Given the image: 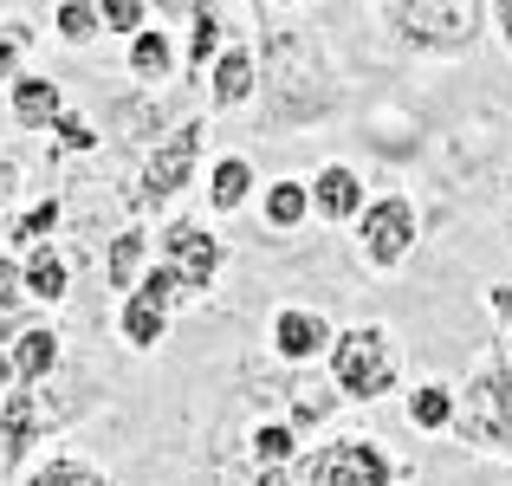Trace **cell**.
Wrapping results in <instances>:
<instances>
[{
  "instance_id": "cell-20",
  "label": "cell",
  "mask_w": 512,
  "mask_h": 486,
  "mask_svg": "<svg viewBox=\"0 0 512 486\" xmlns=\"http://www.w3.org/2000/svg\"><path fill=\"white\" fill-rule=\"evenodd\" d=\"M111 124H117V137L137 143V150H156V143L169 137V130H163V104H156V98H124V104H111Z\"/></svg>"
},
{
  "instance_id": "cell-4",
  "label": "cell",
  "mask_w": 512,
  "mask_h": 486,
  "mask_svg": "<svg viewBox=\"0 0 512 486\" xmlns=\"http://www.w3.org/2000/svg\"><path fill=\"white\" fill-rule=\"evenodd\" d=\"M389 26L415 52H467L480 39V0H383Z\"/></svg>"
},
{
  "instance_id": "cell-32",
  "label": "cell",
  "mask_w": 512,
  "mask_h": 486,
  "mask_svg": "<svg viewBox=\"0 0 512 486\" xmlns=\"http://www.w3.org/2000/svg\"><path fill=\"white\" fill-rule=\"evenodd\" d=\"M137 292H143V299H156V305H175V299H182L188 286H182V273H175L169 260H156L150 273H143V286H137Z\"/></svg>"
},
{
  "instance_id": "cell-39",
  "label": "cell",
  "mask_w": 512,
  "mask_h": 486,
  "mask_svg": "<svg viewBox=\"0 0 512 486\" xmlns=\"http://www.w3.org/2000/svg\"><path fill=\"white\" fill-rule=\"evenodd\" d=\"M493 20H500V39H506V52H512V0H500V7H493Z\"/></svg>"
},
{
  "instance_id": "cell-9",
  "label": "cell",
  "mask_w": 512,
  "mask_h": 486,
  "mask_svg": "<svg viewBox=\"0 0 512 486\" xmlns=\"http://www.w3.org/2000/svg\"><path fill=\"white\" fill-rule=\"evenodd\" d=\"M163 260L182 273L188 292H201V286H214V279H221L227 247H221V234H208L201 221H169L163 227Z\"/></svg>"
},
{
  "instance_id": "cell-5",
  "label": "cell",
  "mask_w": 512,
  "mask_h": 486,
  "mask_svg": "<svg viewBox=\"0 0 512 486\" xmlns=\"http://www.w3.org/2000/svg\"><path fill=\"white\" fill-rule=\"evenodd\" d=\"M396 480L402 467L370 435H331L318 448H305L299 461V486H396Z\"/></svg>"
},
{
  "instance_id": "cell-13",
  "label": "cell",
  "mask_w": 512,
  "mask_h": 486,
  "mask_svg": "<svg viewBox=\"0 0 512 486\" xmlns=\"http://www.w3.org/2000/svg\"><path fill=\"white\" fill-rule=\"evenodd\" d=\"M454 409H461V389L441 383V376H428V383H415L409 396H402V415H409V428H422V435H448Z\"/></svg>"
},
{
  "instance_id": "cell-35",
  "label": "cell",
  "mask_w": 512,
  "mask_h": 486,
  "mask_svg": "<svg viewBox=\"0 0 512 486\" xmlns=\"http://www.w3.org/2000/svg\"><path fill=\"white\" fill-rule=\"evenodd\" d=\"M13 195H20V162H13L7 150H0V208H7Z\"/></svg>"
},
{
  "instance_id": "cell-16",
  "label": "cell",
  "mask_w": 512,
  "mask_h": 486,
  "mask_svg": "<svg viewBox=\"0 0 512 486\" xmlns=\"http://www.w3.org/2000/svg\"><path fill=\"white\" fill-rule=\"evenodd\" d=\"M117 337H124L137 357H150V350L169 337V305H156V299H143V292H130L124 312H117Z\"/></svg>"
},
{
  "instance_id": "cell-29",
  "label": "cell",
  "mask_w": 512,
  "mask_h": 486,
  "mask_svg": "<svg viewBox=\"0 0 512 486\" xmlns=\"http://www.w3.org/2000/svg\"><path fill=\"white\" fill-rule=\"evenodd\" d=\"M98 13H104V33H124V39H137L150 26V0H98Z\"/></svg>"
},
{
  "instance_id": "cell-41",
  "label": "cell",
  "mask_w": 512,
  "mask_h": 486,
  "mask_svg": "<svg viewBox=\"0 0 512 486\" xmlns=\"http://www.w3.org/2000/svg\"><path fill=\"white\" fill-rule=\"evenodd\" d=\"M0 402H7V389H0Z\"/></svg>"
},
{
  "instance_id": "cell-24",
  "label": "cell",
  "mask_w": 512,
  "mask_h": 486,
  "mask_svg": "<svg viewBox=\"0 0 512 486\" xmlns=\"http://www.w3.org/2000/svg\"><path fill=\"white\" fill-rule=\"evenodd\" d=\"M305 461V441L292 422H260L253 428V467H299Z\"/></svg>"
},
{
  "instance_id": "cell-21",
  "label": "cell",
  "mask_w": 512,
  "mask_h": 486,
  "mask_svg": "<svg viewBox=\"0 0 512 486\" xmlns=\"http://www.w3.org/2000/svg\"><path fill=\"white\" fill-rule=\"evenodd\" d=\"M260 214H266V227H273V234H292V227L312 214V182H266Z\"/></svg>"
},
{
  "instance_id": "cell-36",
  "label": "cell",
  "mask_w": 512,
  "mask_h": 486,
  "mask_svg": "<svg viewBox=\"0 0 512 486\" xmlns=\"http://www.w3.org/2000/svg\"><path fill=\"white\" fill-rule=\"evenodd\" d=\"M487 305H493V318L512 331V286H487Z\"/></svg>"
},
{
  "instance_id": "cell-40",
  "label": "cell",
  "mask_w": 512,
  "mask_h": 486,
  "mask_svg": "<svg viewBox=\"0 0 512 486\" xmlns=\"http://www.w3.org/2000/svg\"><path fill=\"white\" fill-rule=\"evenodd\" d=\"M253 7H286V0H253Z\"/></svg>"
},
{
  "instance_id": "cell-1",
  "label": "cell",
  "mask_w": 512,
  "mask_h": 486,
  "mask_svg": "<svg viewBox=\"0 0 512 486\" xmlns=\"http://www.w3.org/2000/svg\"><path fill=\"white\" fill-rule=\"evenodd\" d=\"M260 104H266V124L273 130L325 124L344 104L338 65H331L325 39L312 26H273L260 39Z\"/></svg>"
},
{
  "instance_id": "cell-17",
  "label": "cell",
  "mask_w": 512,
  "mask_h": 486,
  "mask_svg": "<svg viewBox=\"0 0 512 486\" xmlns=\"http://www.w3.org/2000/svg\"><path fill=\"white\" fill-rule=\"evenodd\" d=\"M7 350H13V363H20V383H52V370L65 363L59 331H52V324H33V331H20Z\"/></svg>"
},
{
  "instance_id": "cell-30",
  "label": "cell",
  "mask_w": 512,
  "mask_h": 486,
  "mask_svg": "<svg viewBox=\"0 0 512 486\" xmlns=\"http://www.w3.org/2000/svg\"><path fill=\"white\" fill-rule=\"evenodd\" d=\"M26 46H33V26H26V20H0V85H13V78H20Z\"/></svg>"
},
{
  "instance_id": "cell-38",
  "label": "cell",
  "mask_w": 512,
  "mask_h": 486,
  "mask_svg": "<svg viewBox=\"0 0 512 486\" xmlns=\"http://www.w3.org/2000/svg\"><path fill=\"white\" fill-rule=\"evenodd\" d=\"M13 383H20V363H13V350L0 344V389H13Z\"/></svg>"
},
{
  "instance_id": "cell-27",
  "label": "cell",
  "mask_w": 512,
  "mask_h": 486,
  "mask_svg": "<svg viewBox=\"0 0 512 486\" xmlns=\"http://www.w3.org/2000/svg\"><path fill=\"white\" fill-rule=\"evenodd\" d=\"M52 234H59V201H33V208H26L20 221L7 227V240H13V247H26V253H33V247H46Z\"/></svg>"
},
{
  "instance_id": "cell-14",
  "label": "cell",
  "mask_w": 512,
  "mask_h": 486,
  "mask_svg": "<svg viewBox=\"0 0 512 486\" xmlns=\"http://www.w3.org/2000/svg\"><path fill=\"white\" fill-rule=\"evenodd\" d=\"M7 111H13V124L20 130H52V117L65 111V91L52 85V78H13L7 85Z\"/></svg>"
},
{
  "instance_id": "cell-10",
  "label": "cell",
  "mask_w": 512,
  "mask_h": 486,
  "mask_svg": "<svg viewBox=\"0 0 512 486\" xmlns=\"http://www.w3.org/2000/svg\"><path fill=\"white\" fill-rule=\"evenodd\" d=\"M331 318L325 312H312V305H279L273 312V357L279 363H318V357H331Z\"/></svg>"
},
{
  "instance_id": "cell-33",
  "label": "cell",
  "mask_w": 512,
  "mask_h": 486,
  "mask_svg": "<svg viewBox=\"0 0 512 486\" xmlns=\"http://www.w3.org/2000/svg\"><path fill=\"white\" fill-rule=\"evenodd\" d=\"M26 305V260H7L0 253V318H13Z\"/></svg>"
},
{
  "instance_id": "cell-12",
  "label": "cell",
  "mask_w": 512,
  "mask_h": 486,
  "mask_svg": "<svg viewBox=\"0 0 512 486\" xmlns=\"http://www.w3.org/2000/svg\"><path fill=\"white\" fill-rule=\"evenodd\" d=\"M312 208L325 214V221H357L370 201H363V182L357 169H344V162H325V169L312 175Z\"/></svg>"
},
{
  "instance_id": "cell-19",
  "label": "cell",
  "mask_w": 512,
  "mask_h": 486,
  "mask_svg": "<svg viewBox=\"0 0 512 486\" xmlns=\"http://www.w3.org/2000/svg\"><path fill=\"white\" fill-rule=\"evenodd\" d=\"M221 39H227V20L214 13V0L195 13V26H188V52H182V78L195 85V78H208V59H221Z\"/></svg>"
},
{
  "instance_id": "cell-25",
  "label": "cell",
  "mask_w": 512,
  "mask_h": 486,
  "mask_svg": "<svg viewBox=\"0 0 512 486\" xmlns=\"http://www.w3.org/2000/svg\"><path fill=\"white\" fill-rule=\"evenodd\" d=\"M130 72L150 78V85L175 72V39H169V26H143V33L130 39Z\"/></svg>"
},
{
  "instance_id": "cell-15",
  "label": "cell",
  "mask_w": 512,
  "mask_h": 486,
  "mask_svg": "<svg viewBox=\"0 0 512 486\" xmlns=\"http://www.w3.org/2000/svg\"><path fill=\"white\" fill-rule=\"evenodd\" d=\"M150 266H156L150 260V234H143V227H124V234L111 240V253H104V286L130 299V292L143 286V273H150Z\"/></svg>"
},
{
  "instance_id": "cell-23",
  "label": "cell",
  "mask_w": 512,
  "mask_h": 486,
  "mask_svg": "<svg viewBox=\"0 0 512 486\" xmlns=\"http://www.w3.org/2000/svg\"><path fill=\"white\" fill-rule=\"evenodd\" d=\"M20 486H117V480L104 474V467H91L85 454H52V461H39Z\"/></svg>"
},
{
  "instance_id": "cell-31",
  "label": "cell",
  "mask_w": 512,
  "mask_h": 486,
  "mask_svg": "<svg viewBox=\"0 0 512 486\" xmlns=\"http://www.w3.org/2000/svg\"><path fill=\"white\" fill-rule=\"evenodd\" d=\"M52 143L72 150V156H85V150H98V130H91L78 111H59V117H52Z\"/></svg>"
},
{
  "instance_id": "cell-28",
  "label": "cell",
  "mask_w": 512,
  "mask_h": 486,
  "mask_svg": "<svg viewBox=\"0 0 512 486\" xmlns=\"http://www.w3.org/2000/svg\"><path fill=\"white\" fill-rule=\"evenodd\" d=\"M331 402H338V389H331V383H292V415H286V422L305 435V428H318L331 415Z\"/></svg>"
},
{
  "instance_id": "cell-6",
  "label": "cell",
  "mask_w": 512,
  "mask_h": 486,
  "mask_svg": "<svg viewBox=\"0 0 512 486\" xmlns=\"http://www.w3.org/2000/svg\"><path fill=\"white\" fill-rule=\"evenodd\" d=\"M201 130H208V124H169V137L143 156V175H137V188H130L137 208H169V201L195 182V169H201Z\"/></svg>"
},
{
  "instance_id": "cell-8",
  "label": "cell",
  "mask_w": 512,
  "mask_h": 486,
  "mask_svg": "<svg viewBox=\"0 0 512 486\" xmlns=\"http://www.w3.org/2000/svg\"><path fill=\"white\" fill-rule=\"evenodd\" d=\"M415 240H422V221H415L409 195H376L370 208L357 214V247H363V260H370L376 273H396V266L415 253Z\"/></svg>"
},
{
  "instance_id": "cell-26",
  "label": "cell",
  "mask_w": 512,
  "mask_h": 486,
  "mask_svg": "<svg viewBox=\"0 0 512 486\" xmlns=\"http://www.w3.org/2000/svg\"><path fill=\"white\" fill-rule=\"evenodd\" d=\"M52 33H59L65 46H91V39L104 33L98 0H59V13H52Z\"/></svg>"
},
{
  "instance_id": "cell-22",
  "label": "cell",
  "mask_w": 512,
  "mask_h": 486,
  "mask_svg": "<svg viewBox=\"0 0 512 486\" xmlns=\"http://www.w3.org/2000/svg\"><path fill=\"white\" fill-rule=\"evenodd\" d=\"M247 195H253V162L247 156H221L208 169V208L214 214H234Z\"/></svg>"
},
{
  "instance_id": "cell-7",
  "label": "cell",
  "mask_w": 512,
  "mask_h": 486,
  "mask_svg": "<svg viewBox=\"0 0 512 486\" xmlns=\"http://www.w3.org/2000/svg\"><path fill=\"white\" fill-rule=\"evenodd\" d=\"M65 422H72V415L46 402V383H13L7 402H0V467L20 474L26 454H33L52 428H65Z\"/></svg>"
},
{
  "instance_id": "cell-34",
  "label": "cell",
  "mask_w": 512,
  "mask_h": 486,
  "mask_svg": "<svg viewBox=\"0 0 512 486\" xmlns=\"http://www.w3.org/2000/svg\"><path fill=\"white\" fill-rule=\"evenodd\" d=\"M150 7H156V20H195L208 0H150Z\"/></svg>"
},
{
  "instance_id": "cell-37",
  "label": "cell",
  "mask_w": 512,
  "mask_h": 486,
  "mask_svg": "<svg viewBox=\"0 0 512 486\" xmlns=\"http://www.w3.org/2000/svg\"><path fill=\"white\" fill-rule=\"evenodd\" d=\"M253 486H299V467H260Z\"/></svg>"
},
{
  "instance_id": "cell-2",
  "label": "cell",
  "mask_w": 512,
  "mask_h": 486,
  "mask_svg": "<svg viewBox=\"0 0 512 486\" xmlns=\"http://www.w3.org/2000/svg\"><path fill=\"white\" fill-rule=\"evenodd\" d=\"M461 389V409H454L448 435L461 441L467 454H493V461H512V350L493 337L480 370L467 376Z\"/></svg>"
},
{
  "instance_id": "cell-11",
  "label": "cell",
  "mask_w": 512,
  "mask_h": 486,
  "mask_svg": "<svg viewBox=\"0 0 512 486\" xmlns=\"http://www.w3.org/2000/svg\"><path fill=\"white\" fill-rule=\"evenodd\" d=\"M253 91H260V59H253L247 46H221V59H214V72H208L214 111H240V104H253Z\"/></svg>"
},
{
  "instance_id": "cell-18",
  "label": "cell",
  "mask_w": 512,
  "mask_h": 486,
  "mask_svg": "<svg viewBox=\"0 0 512 486\" xmlns=\"http://www.w3.org/2000/svg\"><path fill=\"white\" fill-rule=\"evenodd\" d=\"M65 292H72V266H65V253H52V240H46V247L26 253V299L33 305H59Z\"/></svg>"
},
{
  "instance_id": "cell-3",
  "label": "cell",
  "mask_w": 512,
  "mask_h": 486,
  "mask_svg": "<svg viewBox=\"0 0 512 486\" xmlns=\"http://www.w3.org/2000/svg\"><path fill=\"white\" fill-rule=\"evenodd\" d=\"M331 389L344 402H383L389 389H402V357L389 344L383 324H350L331 337Z\"/></svg>"
}]
</instances>
